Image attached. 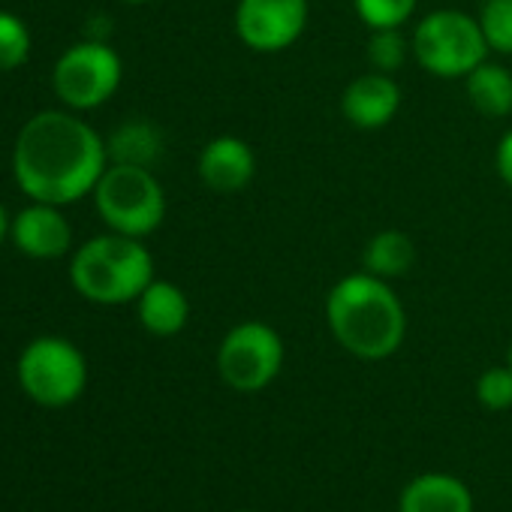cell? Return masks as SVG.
<instances>
[{"mask_svg":"<svg viewBox=\"0 0 512 512\" xmlns=\"http://www.w3.org/2000/svg\"><path fill=\"white\" fill-rule=\"evenodd\" d=\"M106 166V139L64 109H46L28 118L13 145V178L34 202L73 205L94 193Z\"/></svg>","mask_w":512,"mask_h":512,"instance_id":"1","label":"cell"},{"mask_svg":"<svg viewBox=\"0 0 512 512\" xmlns=\"http://www.w3.org/2000/svg\"><path fill=\"white\" fill-rule=\"evenodd\" d=\"M326 326L341 350L362 362L395 356L407 338V311L392 290V281L353 272L344 275L326 296Z\"/></svg>","mask_w":512,"mask_h":512,"instance_id":"2","label":"cell"},{"mask_svg":"<svg viewBox=\"0 0 512 512\" xmlns=\"http://www.w3.org/2000/svg\"><path fill=\"white\" fill-rule=\"evenodd\" d=\"M154 281V256L142 238L103 232L73 250L70 284L94 305H127Z\"/></svg>","mask_w":512,"mask_h":512,"instance_id":"3","label":"cell"},{"mask_svg":"<svg viewBox=\"0 0 512 512\" xmlns=\"http://www.w3.org/2000/svg\"><path fill=\"white\" fill-rule=\"evenodd\" d=\"M416 64L443 82L467 79L482 61H488V43L476 16L461 10H434L422 16L413 28L410 40Z\"/></svg>","mask_w":512,"mask_h":512,"instance_id":"4","label":"cell"},{"mask_svg":"<svg viewBox=\"0 0 512 512\" xmlns=\"http://www.w3.org/2000/svg\"><path fill=\"white\" fill-rule=\"evenodd\" d=\"M91 196L100 220L121 235L145 238L157 232L166 217V190L145 166L109 163Z\"/></svg>","mask_w":512,"mask_h":512,"instance_id":"5","label":"cell"},{"mask_svg":"<svg viewBox=\"0 0 512 512\" xmlns=\"http://www.w3.org/2000/svg\"><path fill=\"white\" fill-rule=\"evenodd\" d=\"M19 386L40 407H70L88 386V362L82 350L58 335L34 338L16 365Z\"/></svg>","mask_w":512,"mask_h":512,"instance_id":"6","label":"cell"},{"mask_svg":"<svg viewBox=\"0 0 512 512\" xmlns=\"http://www.w3.org/2000/svg\"><path fill=\"white\" fill-rule=\"evenodd\" d=\"M284 368V338L263 320L235 323L217 347L220 380L244 395L269 389Z\"/></svg>","mask_w":512,"mask_h":512,"instance_id":"7","label":"cell"},{"mask_svg":"<svg viewBox=\"0 0 512 512\" xmlns=\"http://www.w3.org/2000/svg\"><path fill=\"white\" fill-rule=\"evenodd\" d=\"M124 64L106 40H82L70 46L52 70L58 100L73 112L100 109L121 88Z\"/></svg>","mask_w":512,"mask_h":512,"instance_id":"8","label":"cell"},{"mask_svg":"<svg viewBox=\"0 0 512 512\" xmlns=\"http://www.w3.org/2000/svg\"><path fill=\"white\" fill-rule=\"evenodd\" d=\"M308 0H238L232 13L235 37L256 55H278L308 31Z\"/></svg>","mask_w":512,"mask_h":512,"instance_id":"9","label":"cell"},{"mask_svg":"<svg viewBox=\"0 0 512 512\" xmlns=\"http://www.w3.org/2000/svg\"><path fill=\"white\" fill-rule=\"evenodd\" d=\"M401 109V88L389 73H362L341 94V115L350 127L374 133L395 121Z\"/></svg>","mask_w":512,"mask_h":512,"instance_id":"10","label":"cell"},{"mask_svg":"<svg viewBox=\"0 0 512 512\" xmlns=\"http://www.w3.org/2000/svg\"><path fill=\"white\" fill-rule=\"evenodd\" d=\"M196 175L211 193H220V196L241 193L256 175V154L241 136H232V133L214 136L199 151Z\"/></svg>","mask_w":512,"mask_h":512,"instance_id":"11","label":"cell"},{"mask_svg":"<svg viewBox=\"0 0 512 512\" xmlns=\"http://www.w3.org/2000/svg\"><path fill=\"white\" fill-rule=\"evenodd\" d=\"M10 238L31 260H58L73 247L70 220L61 214V205L49 202H31L28 208H22L13 217Z\"/></svg>","mask_w":512,"mask_h":512,"instance_id":"12","label":"cell"},{"mask_svg":"<svg viewBox=\"0 0 512 512\" xmlns=\"http://www.w3.org/2000/svg\"><path fill=\"white\" fill-rule=\"evenodd\" d=\"M398 512H473V494L458 476L431 470L401 488Z\"/></svg>","mask_w":512,"mask_h":512,"instance_id":"13","label":"cell"},{"mask_svg":"<svg viewBox=\"0 0 512 512\" xmlns=\"http://www.w3.org/2000/svg\"><path fill=\"white\" fill-rule=\"evenodd\" d=\"M136 317L154 338H175L190 320V299L172 281H151L136 299Z\"/></svg>","mask_w":512,"mask_h":512,"instance_id":"14","label":"cell"},{"mask_svg":"<svg viewBox=\"0 0 512 512\" xmlns=\"http://www.w3.org/2000/svg\"><path fill=\"white\" fill-rule=\"evenodd\" d=\"M416 263V244L401 229H383L368 238L362 250V269L383 281L404 278Z\"/></svg>","mask_w":512,"mask_h":512,"instance_id":"15","label":"cell"},{"mask_svg":"<svg viewBox=\"0 0 512 512\" xmlns=\"http://www.w3.org/2000/svg\"><path fill=\"white\" fill-rule=\"evenodd\" d=\"M106 151H109V163L151 169L163 154V133L157 130V124L133 118L112 130V136L106 139Z\"/></svg>","mask_w":512,"mask_h":512,"instance_id":"16","label":"cell"},{"mask_svg":"<svg viewBox=\"0 0 512 512\" xmlns=\"http://www.w3.org/2000/svg\"><path fill=\"white\" fill-rule=\"evenodd\" d=\"M464 91L470 106L485 118L512 115V73L497 61H482L464 79Z\"/></svg>","mask_w":512,"mask_h":512,"instance_id":"17","label":"cell"},{"mask_svg":"<svg viewBox=\"0 0 512 512\" xmlns=\"http://www.w3.org/2000/svg\"><path fill=\"white\" fill-rule=\"evenodd\" d=\"M413 55L410 40L404 37L401 28H380V31H368V64L377 73H398L407 58Z\"/></svg>","mask_w":512,"mask_h":512,"instance_id":"18","label":"cell"},{"mask_svg":"<svg viewBox=\"0 0 512 512\" xmlns=\"http://www.w3.org/2000/svg\"><path fill=\"white\" fill-rule=\"evenodd\" d=\"M476 22L491 52L512 58V0H482Z\"/></svg>","mask_w":512,"mask_h":512,"instance_id":"19","label":"cell"},{"mask_svg":"<svg viewBox=\"0 0 512 512\" xmlns=\"http://www.w3.org/2000/svg\"><path fill=\"white\" fill-rule=\"evenodd\" d=\"M419 7V0H353V10L368 31L404 28Z\"/></svg>","mask_w":512,"mask_h":512,"instance_id":"20","label":"cell"},{"mask_svg":"<svg viewBox=\"0 0 512 512\" xmlns=\"http://www.w3.org/2000/svg\"><path fill=\"white\" fill-rule=\"evenodd\" d=\"M31 58V31L16 13L0 10V73L19 70Z\"/></svg>","mask_w":512,"mask_h":512,"instance_id":"21","label":"cell"},{"mask_svg":"<svg viewBox=\"0 0 512 512\" xmlns=\"http://www.w3.org/2000/svg\"><path fill=\"white\" fill-rule=\"evenodd\" d=\"M476 401L485 410H509L512 407V368L509 365H494L476 377Z\"/></svg>","mask_w":512,"mask_h":512,"instance_id":"22","label":"cell"},{"mask_svg":"<svg viewBox=\"0 0 512 512\" xmlns=\"http://www.w3.org/2000/svg\"><path fill=\"white\" fill-rule=\"evenodd\" d=\"M494 169H497V178L512 187V130H506L497 142V151H494Z\"/></svg>","mask_w":512,"mask_h":512,"instance_id":"23","label":"cell"},{"mask_svg":"<svg viewBox=\"0 0 512 512\" xmlns=\"http://www.w3.org/2000/svg\"><path fill=\"white\" fill-rule=\"evenodd\" d=\"M10 229H13V217L7 214L4 205H0V247H4V241L10 238Z\"/></svg>","mask_w":512,"mask_h":512,"instance_id":"24","label":"cell"},{"mask_svg":"<svg viewBox=\"0 0 512 512\" xmlns=\"http://www.w3.org/2000/svg\"><path fill=\"white\" fill-rule=\"evenodd\" d=\"M124 4H133V7H139V4H151V0H124Z\"/></svg>","mask_w":512,"mask_h":512,"instance_id":"25","label":"cell"},{"mask_svg":"<svg viewBox=\"0 0 512 512\" xmlns=\"http://www.w3.org/2000/svg\"><path fill=\"white\" fill-rule=\"evenodd\" d=\"M506 365L512 368V341H509V353H506Z\"/></svg>","mask_w":512,"mask_h":512,"instance_id":"26","label":"cell"},{"mask_svg":"<svg viewBox=\"0 0 512 512\" xmlns=\"http://www.w3.org/2000/svg\"><path fill=\"white\" fill-rule=\"evenodd\" d=\"M235 512H256V509H235Z\"/></svg>","mask_w":512,"mask_h":512,"instance_id":"27","label":"cell"}]
</instances>
